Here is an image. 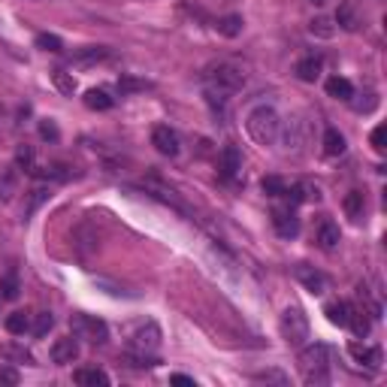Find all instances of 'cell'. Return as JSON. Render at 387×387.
<instances>
[{"instance_id":"1","label":"cell","mask_w":387,"mask_h":387,"mask_svg":"<svg viewBox=\"0 0 387 387\" xmlns=\"http://www.w3.org/2000/svg\"><path fill=\"white\" fill-rule=\"evenodd\" d=\"M330 363H333V354L330 348L315 342L309 348L300 351V372L305 384H327L330 381Z\"/></svg>"},{"instance_id":"2","label":"cell","mask_w":387,"mask_h":387,"mask_svg":"<svg viewBox=\"0 0 387 387\" xmlns=\"http://www.w3.org/2000/svg\"><path fill=\"white\" fill-rule=\"evenodd\" d=\"M245 128H248V136H252L254 142H260V145H272V142L279 140V133H281V118L276 116V109L257 106V109L248 112Z\"/></svg>"},{"instance_id":"3","label":"cell","mask_w":387,"mask_h":387,"mask_svg":"<svg viewBox=\"0 0 387 387\" xmlns=\"http://www.w3.org/2000/svg\"><path fill=\"white\" fill-rule=\"evenodd\" d=\"M245 85V73H242V67H236V64H218V67H212L209 70V94H236L239 88Z\"/></svg>"},{"instance_id":"4","label":"cell","mask_w":387,"mask_h":387,"mask_svg":"<svg viewBox=\"0 0 387 387\" xmlns=\"http://www.w3.org/2000/svg\"><path fill=\"white\" fill-rule=\"evenodd\" d=\"M281 336L288 339L291 345H305V339H309V318L300 305H288L281 315Z\"/></svg>"},{"instance_id":"5","label":"cell","mask_w":387,"mask_h":387,"mask_svg":"<svg viewBox=\"0 0 387 387\" xmlns=\"http://www.w3.org/2000/svg\"><path fill=\"white\" fill-rule=\"evenodd\" d=\"M73 336L76 339H85V342H91V345H103L106 339H109V330H106L103 321H97V318L76 315L73 318Z\"/></svg>"},{"instance_id":"6","label":"cell","mask_w":387,"mask_h":387,"mask_svg":"<svg viewBox=\"0 0 387 387\" xmlns=\"http://www.w3.org/2000/svg\"><path fill=\"white\" fill-rule=\"evenodd\" d=\"M130 348H133L140 357H149V354H155V351L161 348V330H157L155 324H145L142 330H136V333H133V339H130Z\"/></svg>"},{"instance_id":"7","label":"cell","mask_w":387,"mask_h":387,"mask_svg":"<svg viewBox=\"0 0 387 387\" xmlns=\"http://www.w3.org/2000/svg\"><path fill=\"white\" fill-rule=\"evenodd\" d=\"M218 176L224 181H236L242 176V152L236 145H224V152L218 157Z\"/></svg>"},{"instance_id":"8","label":"cell","mask_w":387,"mask_h":387,"mask_svg":"<svg viewBox=\"0 0 387 387\" xmlns=\"http://www.w3.org/2000/svg\"><path fill=\"white\" fill-rule=\"evenodd\" d=\"M272 227H276V233L281 239H293L300 233V218H297V212H293L291 206H279V209H272Z\"/></svg>"},{"instance_id":"9","label":"cell","mask_w":387,"mask_h":387,"mask_svg":"<svg viewBox=\"0 0 387 387\" xmlns=\"http://www.w3.org/2000/svg\"><path fill=\"white\" fill-rule=\"evenodd\" d=\"M293 276H297V281L303 284L305 291L318 293V297H321V293L330 288V279L324 276V272H318L315 267H305V264H300L297 269H293Z\"/></svg>"},{"instance_id":"10","label":"cell","mask_w":387,"mask_h":387,"mask_svg":"<svg viewBox=\"0 0 387 387\" xmlns=\"http://www.w3.org/2000/svg\"><path fill=\"white\" fill-rule=\"evenodd\" d=\"M152 145L161 155L173 157V155H179V133L173 128H167V124H161V128L152 130Z\"/></svg>"},{"instance_id":"11","label":"cell","mask_w":387,"mask_h":387,"mask_svg":"<svg viewBox=\"0 0 387 387\" xmlns=\"http://www.w3.org/2000/svg\"><path fill=\"white\" fill-rule=\"evenodd\" d=\"M76 357H79V339L64 336V339H58V342L52 345V360L55 363H73Z\"/></svg>"},{"instance_id":"12","label":"cell","mask_w":387,"mask_h":387,"mask_svg":"<svg viewBox=\"0 0 387 387\" xmlns=\"http://www.w3.org/2000/svg\"><path fill=\"white\" fill-rule=\"evenodd\" d=\"M18 167H9V164H0V203H9L13 194L18 191Z\"/></svg>"},{"instance_id":"13","label":"cell","mask_w":387,"mask_h":387,"mask_svg":"<svg viewBox=\"0 0 387 387\" xmlns=\"http://www.w3.org/2000/svg\"><path fill=\"white\" fill-rule=\"evenodd\" d=\"M351 357L360 360V363H366L369 369H378L381 366V348H375V345H360V342H351Z\"/></svg>"},{"instance_id":"14","label":"cell","mask_w":387,"mask_h":387,"mask_svg":"<svg viewBox=\"0 0 387 387\" xmlns=\"http://www.w3.org/2000/svg\"><path fill=\"white\" fill-rule=\"evenodd\" d=\"M321 70H324L321 55H305V58L297 64V76L303 79V82H315V79L321 76Z\"/></svg>"},{"instance_id":"15","label":"cell","mask_w":387,"mask_h":387,"mask_svg":"<svg viewBox=\"0 0 387 387\" xmlns=\"http://www.w3.org/2000/svg\"><path fill=\"white\" fill-rule=\"evenodd\" d=\"M76 384H82V387H106L109 384V375L103 369H97V366H85V369H76Z\"/></svg>"},{"instance_id":"16","label":"cell","mask_w":387,"mask_h":387,"mask_svg":"<svg viewBox=\"0 0 387 387\" xmlns=\"http://www.w3.org/2000/svg\"><path fill=\"white\" fill-rule=\"evenodd\" d=\"M360 18H357V4L354 0H342V6H339L336 13V28H345V30H357Z\"/></svg>"},{"instance_id":"17","label":"cell","mask_w":387,"mask_h":387,"mask_svg":"<svg viewBox=\"0 0 387 387\" xmlns=\"http://www.w3.org/2000/svg\"><path fill=\"white\" fill-rule=\"evenodd\" d=\"M339 239H342V233H339V227L330 218H324L321 224H318V245H321V248H327V252H330V248L339 245Z\"/></svg>"},{"instance_id":"18","label":"cell","mask_w":387,"mask_h":387,"mask_svg":"<svg viewBox=\"0 0 387 387\" xmlns=\"http://www.w3.org/2000/svg\"><path fill=\"white\" fill-rule=\"evenodd\" d=\"M324 155H327V157L345 155V136L339 133L336 128H327V130H324Z\"/></svg>"},{"instance_id":"19","label":"cell","mask_w":387,"mask_h":387,"mask_svg":"<svg viewBox=\"0 0 387 387\" xmlns=\"http://www.w3.org/2000/svg\"><path fill=\"white\" fill-rule=\"evenodd\" d=\"M327 94L336 97V100H351L354 97V85L342 76H333V79H327Z\"/></svg>"},{"instance_id":"20","label":"cell","mask_w":387,"mask_h":387,"mask_svg":"<svg viewBox=\"0 0 387 387\" xmlns=\"http://www.w3.org/2000/svg\"><path fill=\"white\" fill-rule=\"evenodd\" d=\"M112 100L106 91H100V88H91V91H85V106L88 109H94V112H106V109H112Z\"/></svg>"},{"instance_id":"21","label":"cell","mask_w":387,"mask_h":387,"mask_svg":"<svg viewBox=\"0 0 387 387\" xmlns=\"http://www.w3.org/2000/svg\"><path fill=\"white\" fill-rule=\"evenodd\" d=\"M348 327H351V333H354L357 339H363V336H369V330H372V321L366 318V312H360V309H354V305H351V315H348Z\"/></svg>"},{"instance_id":"22","label":"cell","mask_w":387,"mask_h":387,"mask_svg":"<svg viewBox=\"0 0 387 387\" xmlns=\"http://www.w3.org/2000/svg\"><path fill=\"white\" fill-rule=\"evenodd\" d=\"M342 209H345V215H348L351 221H360L363 218V209H366V200H363L360 191H351L348 197H345V203H342Z\"/></svg>"},{"instance_id":"23","label":"cell","mask_w":387,"mask_h":387,"mask_svg":"<svg viewBox=\"0 0 387 387\" xmlns=\"http://www.w3.org/2000/svg\"><path fill=\"white\" fill-rule=\"evenodd\" d=\"M324 315L330 318V324L336 327H348V315H351V303H330Z\"/></svg>"},{"instance_id":"24","label":"cell","mask_w":387,"mask_h":387,"mask_svg":"<svg viewBox=\"0 0 387 387\" xmlns=\"http://www.w3.org/2000/svg\"><path fill=\"white\" fill-rule=\"evenodd\" d=\"M18 291H21V284H18V272L16 269H9L4 279H0V300H16L18 297Z\"/></svg>"},{"instance_id":"25","label":"cell","mask_w":387,"mask_h":387,"mask_svg":"<svg viewBox=\"0 0 387 387\" xmlns=\"http://www.w3.org/2000/svg\"><path fill=\"white\" fill-rule=\"evenodd\" d=\"M6 330L13 336H25L28 330H30V315L28 312H13V315L6 318Z\"/></svg>"},{"instance_id":"26","label":"cell","mask_w":387,"mask_h":387,"mask_svg":"<svg viewBox=\"0 0 387 387\" xmlns=\"http://www.w3.org/2000/svg\"><path fill=\"white\" fill-rule=\"evenodd\" d=\"M215 28H218V33H224V37L233 40V37H239V33H242V16H224Z\"/></svg>"},{"instance_id":"27","label":"cell","mask_w":387,"mask_h":387,"mask_svg":"<svg viewBox=\"0 0 387 387\" xmlns=\"http://www.w3.org/2000/svg\"><path fill=\"white\" fill-rule=\"evenodd\" d=\"M52 327H55L52 312H37V315H33V321H30V333L33 336H45Z\"/></svg>"},{"instance_id":"28","label":"cell","mask_w":387,"mask_h":387,"mask_svg":"<svg viewBox=\"0 0 387 387\" xmlns=\"http://www.w3.org/2000/svg\"><path fill=\"white\" fill-rule=\"evenodd\" d=\"M260 188H264L267 197H284V191H288V181L279 179V176H267L260 181Z\"/></svg>"},{"instance_id":"29","label":"cell","mask_w":387,"mask_h":387,"mask_svg":"<svg viewBox=\"0 0 387 387\" xmlns=\"http://www.w3.org/2000/svg\"><path fill=\"white\" fill-rule=\"evenodd\" d=\"M309 30L315 33V37H324V40H330V37H336V25H333V18H315L312 25H309Z\"/></svg>"},{"instance_id":"30","label":"cell","mask_w":387,"mask_h":387,"mask_svg":"<svg viewBox=\"0 0 387 387\" xmlns=\"http://www.w3.org/2000/svg\"><path fill=\"white\" fill-rule=\"evenodd\" d=\"M33 157H37V155H33L30 145H18V152H16V167L25 169V173H30V169H33Z\"/></svg>"},{"instance_id":"31","label":"cell","mask_w":387,"mask_h":387,"mask_svg":"<svg viewBox=\"0 0 387 387\" xmlns=\"http://www.w3.org/2000/svg\"><path fill=\"white\" fill-rule=\"evenodd\" d=\"M37 45H40L43 52H61V49H64L61 37H55V33H40V37H37Z\"/></svg>"},{"instance_id":"32","label":"cell","mask_w":387,"mask_h":387,"mask_svg":"<svg viewBox=\"0 0 387 387\" xmlns=\"http://www.w3.org/2000/svg\"><path fill=\"white\" fill-rule=\"evenodd\" d=\"M45 197H49V191H45V188H33V191H30V197H28V203H25V209H21V212H25V215H30V212L37 209V206H40V203H43Z\"/></svg>"},{"instance_id":"33","label":"cell","mask_w":387,"mask_h":387,"mask_svg":"<svg viewBox=\"0 0 387 387\" xmlns=\"http://www.w3.org/2000/svg\"><path fill=\"white\" fill-rule=\"evenodd\" d=\"M369 140H372V149L378 152V155H384V149H387V145H384L387 142V128H384V124H378V128L372 130Z\"/></svg>"},{"instance_id":"34","label":"cell","mask_w":387,"mask_h":387,"mask_svg":"<svg viewBox=\"0 0 387 387\" xmlns=\"http://www.w3.org/2000/svg\"><path fill=\"white\" fill-rule=\"evenodd\" d=\"M40 136H43V140H49V142H58V136H61L58 124H55V121H40Z\"/></svg>"},{"instance_id":"35","label":"cell","mask_w":387,"mask_h":387,"mask_svg":"<svg viewBox=\"0 0 387 387\" xmlns=\"http://www.w3.org/2000/svg\"><path fill=\"white\" fill-rule=\"evenodd\" d=\"M55 85H58L64 94H73V91H76V79H70L64 70H58V73H55Z\"/></svg>"},{"instance_id":"36","label":"cell","mask_w":387,"mask_h":387,"mask_svg":"<svg viewBox=\"0 0 387 387\" xmlns=\"http://www.w3.org/2000/svg\"><path fill=\"white\" fill-rule=\"evenodd\" d=\"M118 88L121 91H142L145 82H136V79H118Z\"/></svg>"},{"instance_id":"37","label":"cell","mask_w":387,"mask_h":387,"mask_svg":"<svg viewBox=\"0 0 387 387\" xmlns=\"http://www.w3.org/2000/svg\"><path fill=\"white\" fill-rule=\"evenodd\" d=\"M0 381H6V384H18V372L16 369H0Z\"/></svg>"},{"instance_id":"38","label":"cell","mask_w":387,"mask_h":387,"mask_svg":"<svg viewBox=\"0 0 387 387\" xmlns=\"http://www.w3.org/2000/svg\"><path fill=\"white\" fill-rule=\"evenodd\" d=\"M257 381H279V384H284V375H279V372H260V375H254Z\"/></svg>"},{"instance_id":"39","label":"cell","mask_w":387,"mask_h":387,"mask_svg":"<svg viewBox=\"0 0 387 387\" xmlns=\"http://www.w3.org/2000/svg\"><path fill=\"white\" fill-rule=\"evenodd\" d=\"M169 381H173V384H185V387H194V378H191V375H169Z\"/></svg>"},{"instance_id":"40","label":"cell","mask_w":387,"mask_h":387,"mask_svg":"<svg viewBox=\"0 0 387 387\" xmlns=\"http://www.w3.org/2000/svg\"><path fill=\"white\" fill-rule=\"evenodd\" d=\"M312 4H318V6H321V4H327V0H312Z\"/></svg>"}]
</instances>
